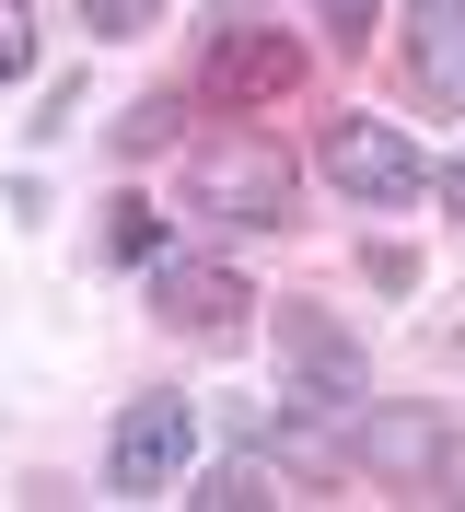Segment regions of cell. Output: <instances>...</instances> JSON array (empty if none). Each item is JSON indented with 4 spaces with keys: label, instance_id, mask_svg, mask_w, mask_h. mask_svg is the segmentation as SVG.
Segmentation results:
<instances>
[{
    "label": "cell",
    "instance_id": "cell-1",
    "mask_svg": "<svg viewBox=\"0 0 465 512\" xmlns=\"http://www.w3.org/2000/svg\"><path fill=\"white\" fill-rule=\"evenodd\" d=\"M186 210L221 233H291L303 222V175H291V152L268 128H210V140H186Z\"/></svg>",
    "mask_w": 465,
    "mask_h": 512
},
{
    "label": "cell",
    "instance_id": "cell-2",
    "mask_svg": "<svg viewBox=\"0 0 465 512\" xmlns=\"http://www.w3.org/2000/svg\"><path fill=\"white\" fill-rule=\"evenodd\" d=\"M349 454H361V478L407 489V501L465 512V431H454L442 408H372L361 431H349Z\"/></svg>",
    "mask_w": 465,
    "mask_h": 512
},
{
    "label": "cell",
    "instance_id": "cell-3",
    "mask_svg": "<svg viewBox=\"0 0 465 512\" xmlns=\"http://www.w3.org/2000/svg\"><path fill=\"white\" fill-rule=\"evenodd\" d=\"M314 82V47L291 24H221L210 59H198V94L221 105V117H268V105H291Z\"/></svg>",
    "mask_w": 465,
    "mask_h": 512
},
{
    "label": "cell",
    "instance_id": "cell-4",
    "mask_svg": "<svg viewBox=\"0 0 465 512\" xmlns=\"http://www.w3.org/2000/svg\"><path fill=\"white\" fill-rule=\"evenodd\" d=\"M326 187L361 198V210H407V198L431 187V163H419V140H407L396 117H326Z\"/></svg>",
    "mask_w": 465,
    "mask_h": 512
},
{
    "label": "cell",
    "instance_id": "cell-5",
    "mask_svg": "<svg viewBox=\"0 0 465 512\" xmlns=\"http://www.w3.org/2000/svg\"><path fill=\"white\" fill-rule=\"evenodd\" d=\"M256 303H268V291H256L233 256H175V245L152 256V315H163V338H245Z\"/></svg>",
    "mask_w": 465,
    "mask_h": 512
},
{
    "label": "cell",
    "instance_id": "cell-6",
    "mask_svg": "<svg viewBox=\"0 0 465 512\" xmlns=\"http://www.w3.org/2000/svg\"><path fill=\"white\" fill-rule=\"evenodd\" d=\"M279 373H291V396H303V408H361L372 396V361H361V338H349L338 315H326V303H279Z\"/></svg>",
    "mask_w": 465,
    "mask_h": 512
},
{
    "label": "cell",
    "instance_id": "cell-7",
    "mask_svg": "<svg viewBox=\"0 0 465 512\" xmlns=\"http://www.w3.org/2000/svg\"><path fill=\"white\" fill-rule=\"evenodd\" d=\"M186 454H198V419H186V396H128L117 408V431H105V489L117 501H152V489H175L186 478Z\"/></svg>",
    "mask_w": 465,
    "mask_h": 512
},
{
    "label": "cell",
    "instance_id": "cell-8",
    "mask_svg": "<svg viewBox=\"0 0 465 512\" xmlns=\"http://www.w3.org/2000/svg\"><path fill=\"white\" fill-rule=\"evenodd\" d=\"M407 94L465 117V0H407Z\"/></svg>",
    "mask_w": 465,
    "mask_h": 512
},
{
    "label": "cell",
    "instance_id": "cell-9",
    "mask_svg": "<svg viewBox=\"0 0 465 512\" xmlns=\"http://www.w3.org/2000/svg\"><path fill=\"white\" fill-rule=\"evenodd\" d=\"M186 501H198V512H279V501H291V478H279L268 454H221Z\"/></svg>",
    "mask_w": 465,
    "mask_h": 512
},
{
    "label": "cell",
    "instance_id": "cell-10",
    "mask_svg": "<svg viewBox=\"0 0 465 512\" xmlns=\"http://www.w3.org/2000/svg\"><path fill=\"white\" fill-rule=\"evenodd\" d=\"M175 128H186V94H140L105 140H117V163H152V152H175Z\"/></svg>",
    "mask_w": 465,
    "mask_h": 512
},
{
    "label": "cell",
    "instance_id": "cell-11",
    "mask_svg": "<svg viewBox=\"0 0 465 512\" xmlns=\"http://www.w3.org/2000/svg\"><path fill=\"white\" fill-rule=\"evenodd\" d=\"M105 256H117V268H152V256H163V210H152V198H117V222H105Z\"/></svg>",
    "mask_w": 465,
    "mask_h": 512
},
{
    "label": "cell",
    "instance_id": "cell-12",
    "mask_svg": "<svg viewBox=\"0 0 465 512\" xmlns=\"http://www.w3.org/2000/svg\"><path fill=\"white\" fill-rule=\"evenodd\" d=\"M163 24V0H82V35L93 47H128V35H152Z\"/></svg>",
    "mask_w": 465,
    "mask_h": 512
},
{
    "label": "cell",
    "instance_id": "cell-13",
    "mask_svg": "<svg viewBox=\"0 0 465 512\" xmlns=\"http://www.w3.org/2000/svg\"><path fill=\"white\" fill-rule=\"evenodd\" d=\"M35 70V0H0V94Z\"/></svg>",
    "mask_w": 465,
    "mask_h": 512
},
{
    "label": "cell",
    "instance_id": "cell-14",
    "mask_svg": "<svg viewBox=\"0 0 465 512\" xmlns=\"http://www.w3.org/2000/svg\"><path fill=\"white\" fill-rule=\"evenodd\" d=\"M326 47L361 59V47H372V0H326Z\"/></svg>",
    "mask_w": 465,
    "mask_h": 512
},
{
    "label": "cell",
    "instance_id": "cell-15",
    "mask_svg": "<svg viewBox=\"0 0 465 512\" xmlns=\"http://www.w3.org/2000/svg\"><path fill=\"white\" fill-rule=\"evenodd\" d=\"M361 268H372V280H384V291H419V256H407V245H372Z\"/></svg>",
    "mask_w": 465,
    "mask_h": 512
},
{
    "label": "cell",
    "instance_id": "cell-16",
    "mask_svg": "<svg viewBox=\"0 0 465 512\" xmlns=\"http://www.w3.org/2000/svg\"><path fill=\"white\" fill-rule=\"evenodd\" d=\"M431 198H442V210L465 222V163H431Z\"/></svg>",
    "mask_w": 465,
    "mask_h": 512
}]
</instances>
